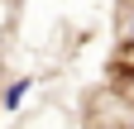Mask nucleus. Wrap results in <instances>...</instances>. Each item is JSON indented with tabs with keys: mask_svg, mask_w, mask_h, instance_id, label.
Returning <instances> with one entry per match:
<instances>
[{
	"mask_svg": "<svg viewBox=\"0 0 134 129\" xmlns=\"http://www.w3.org/2000/svg\"><path fill=\"white\" fill-rule=\"evenodd\" d=\"M105 77H110V96H115V101L134 105V72H120V67H105Z\"/></svg>",
	"mask_w": 134,
	"mask_h": 129,
	"instance_id": "1",
	"label": "nucleus"
},
{
	"mask_svg": "<svg viewBox=\"0 0 134 129\" xmlns=\"http://www.w3.org/2000/svg\"><path fill=\"white\" fill-rule=\"evenodd\" d=\"M110 67L134 72V38H120V43H115V53H110Z\"/></svg>",
	"mask_w": 134,
	"mask_h": 129,
	"instance_id": "2",
	"label": "nucleus"
},
{
	"mask_svg": "<svg viewBox=\"0 0 134 129\" xmlns=\"http://www.w3.org/2000/svg\"><path fill=\"white\" fill-rule=\"evenodd\" d=\"M24 91H29V81H14V86H10V96H5V101H10V105H19V96H24Z\"/></svg>",
	"mask_w": 134,
	"mask_h": 129,
	"instance_id": "3",
	"label": "nucleus"
}]
</instances>
